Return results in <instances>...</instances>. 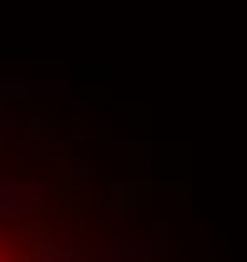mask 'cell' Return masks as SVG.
Instances as JSON below:
<instances>
[{
    "label": "cell",
    "mask_w": 247,
    "mask_h": 262,
    "mask_svg": "<svg viewBox=\"0 0 247 262\" xmlns=\"http://www.w3.org/2000/svg\"><path fill=\"white\" fill-rule=\"evenodd\" d=\"M0 262H46V252H40V242H26L20 232L0 217Z\"/></svg>",
    "instance_id": "6da1fadb"
}]
</instances>
